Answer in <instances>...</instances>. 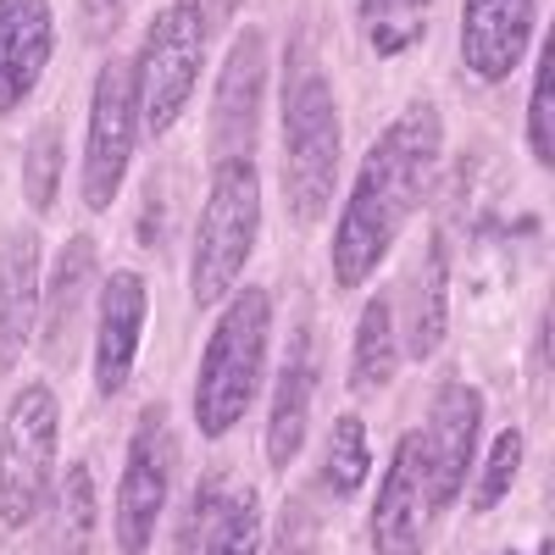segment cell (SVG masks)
<instances>
[{"label": "cell", "mask_w": 555, "mask_h": 555, "mask_svg": "<svg viewBox=\"0 0 555 555\" xmlns=\"http://www.w3.org/2000/svg\"><path fill=\"white\" fill-rule=\"evenodd\" d=\"M439 156H444V117L434 101H411L373 139L328 240V267L339 289H361L389 261L395 240L405 234L411 211L423 206L428 183L439 172Z\"/></svg>", "instance_id": "6da1fadb"}, {"label": "cell", "mask_w": 555, "mask_h": 555, "mask_svg": "<svg viewBox=\"0 0 555 555\" xmlns=\"http://www.w3.org/2000/svg\"><path fill=\"white\" fill-rule=\"evenodd\" d=\"M339 183V95L311 44L295 39L284 67V206L300 228L322 222Z\"/></svg>", "instance_id": "7a4b0ae2"}, {"label": "cell", "mask_w": 555, "mask_h": 555, "mask_svg": "<svg viewBox=\"0 0 555 555\" xmlns=\"http://www.w3.org/2000/svg\"><path fill=\"white\" fill-rule=\"evenodd\" d=\"M267 350H272V295L267 289H234L217 317V328L201 350L195 366V428L201 439H228L261 389L267 373Z\"/></svg>", "instance_id": "3957f363"}, {"label": "cell", "mask_w": 555, "mask_h": 555, "mask_svg": "<svg viewBox=\"0 0 555 555\" xmlns=\"http://www.w3.org/2000/svg\"><path fill=\"white\" fill-rule=\"evenodd\" d=\"M261 240V172L250 156L211 162V183L195 217V245H190V300L201 311L222 306L240 289V278Z\"/></svg>", "instance_id": "277c9868"}, {"label": "cell", "mask_w": 555, "mask_h": 555, "mask_svg": "<svg viewBox=\"0 0 555 555\" xmlns=\"http://www.w3.org/2000/svg\"><path fill=\"white\" fill-rule=\"evenodd\" d=\"M206 39H211V17L201 0H167V7L145 23V39L128 62L133 78V106H139V133H172L178 117L190 112L195 83L206 67Z\"/></svg>", "instance_id": "5b68a950"}, {"label": "cell", "mask_w": 555, "mask_h": 555, "mask_svg": "<svg viewBox=\"0 0 555 555\" xmlns=\"http://www.w3.org/2000/svg\"><path fill=\"white\" fill-rule=\"evenodd\" d=\"M62 405L51 384H23L0 416V533H23L56 483Z\"/></svg>", "instance_id": "8992f818"}, {"label": "cell", "mask_w": 555, "mask_h": 555, "mask_svg": "<svg viewBox=\"0 0 555 555\" xmlns=\"http://www.w3.org/2000/svg\"><path fill=\"white\" fill-rule=\"evenodd\" d=\"M172 478H178L172 416H167V405H145L128 434L122 478H117V500H112V539L122 555L151 550L156 522L167 517V500H172Z\"/></svg>", "instance_id": "52a82bcc"}, {"label": "cell", "mask_w": 555, "mask_h": 555, "mask_svg": "<svg viewBox=\"0 0 555 555\" xmlns=\"http://www.w3.org/2000/svg\"><path fill=\"white\" fill-rule=\"evenodd\" d=\"M139 145V106H133V78L128 62H101L95 89H89V122H83V167L78 190L89 211H106L122 195V178Z\"/></svg>", "instance_id": "ba28073f"}, {"label": "cell", "mask_w": 555, "mask_h": 555, "mask_svg": "<svg viewBox=\"0 0 555 555\" xmlns=\"http://www.w3.org/2000/svg\"><path fill=\"white\" fill-rule=\"evenodd\" d=\"M428 522H434V483H428L423 434H405L389 455L384 478H378L373 517H366L373 555H423Z\"/></svg>", "instance_id": "9c48e42d"}, {"label": "cell", "mask_w": 555, "mask_h": 555, "mask_svg": "<svg viewBox=\"0 0 555 555\" xmlns=\"http://www.w3.org/2000/svg\"><path fill=\"white\" fill-rule=\"evenodd\" d=\"M478 434H483V389L467 378H450L434 389L428 428H423V455H428V483H434V512H450L467 489V473L478 461Z\"/></svg>", "instance_id": "30bf717a"}, {"label": "cell", "mask_w": 555, "mask_h": 555, "mask_svg": "<svg viewBox=\"0 0 555 555\" xmlns=\"http://www.w3.org/2000/svg\"><path fill=\"white\" fill-rule=\"evenodd\" d=\"M261 101H267V34L240 28L222 56L217 95H211V162L250 156L261 133Z\"/></svg>", "instance_id": "8fae6325"}, {"label": "cell", "mask_w": 555, "mask_h": 555, "mask_svg": "<svg viewBox=\"0 0 555 555\" xmlns=\"http://www.w3.org/2000/svg\"><path fill=\"white\" fill-rule=\"evenodd\" d=\"M101 284V245L89 234H73L51 272L39 278V350L51 366L73 361V345H78V328H83V311H89V295Z\"/></svg>", "instance_id": "7c38bea8"}, {"label": "cell", "mask_w": 555, "mask_h": 555, "mask_svg": "<svg viewBox=\"0 0 555 555\" xmlns=\"http://www.w3.org/2000/svg\"><path fill=\"white\" fill-rule=\"evenodd\" d=\"M145 322H151V289L145 272H112L101 284V306H95V395L117 400L133 378L139 345H145Z\"/></svg>", "instance_id": "4fadbf2b"}, {"label": "cell", "mask_w": 555, "mask_h": 555, "mask_svg": "<svg viewBox=\"0 0 555 555\" xmlns=\"http://www.w3.org/2000/svg\"><path fill=\"white\" fill-rule=\"evenodd\" d=\"M539 0H461V67L478 83H505L533 44Z\"/></svg>", "instance_id": "5bb4252c"}, {"label": "cell", "mask_w": 555, "mask_h": 555, "mask_svg": "<svg viewBox=\"0 0 555 555\" xmlns=\"http://www.w3.org/2000/svg\"><path fill=\"white\" fill-rule=\"evenodd\" d=\"M317 334L311 322H295L289 345H284V366L272 384V405H267V467L289 473L300 450H306V428H311V400H317Z\"/></svg>", "instance_id": "9a60e30c"}, {"label": "cell", "mask_w": 555, "mask_h": 555, "mask_svg": "<svg viewBox=\"0 0 555 555\" xmlns=\"http://www.w3.org/2000/svg\"><path fill=\"white\" fill-rule=\"evenodd\" d=\"M56 51L51 0H0V117H12L44 78Z\"/></svg>", "instance_id": "2e32d148"}, {"label": "cell", "mask_w": 555, "mask_h": 555, "mask_svg": "<svg viewBox=\"0 0 555 555\" xmlns=\"http://www.w3.org/2000/svg\"><path fill=\"white\" fill-rule=\"evenodd\" d=\"M39 278L44 245L39 228H7L0 234V373H12L39 328Z\"/></svg>", "instance_id": "e0dca14e"}, {"label": "cell", "mask_w": 555, "mask_h": 555, "mask_svg": "<svg viewBox=\"0 0 555 555\" xmlns=\"http://www.w3.org/2000/svg\"><path fill=\"white\" fill-rule=\"evenodd\" d=\"M450 334V245L444 234L428 240L423 261L411 267L405 284V334H400V356L428 361Z\"/></svg>", "instance_id": "ac0fdd59"}, {"label": "cell", "mask_w": 555, "mask_h": 555, "mask_svg": "<svg viewBox=\"0 0 555 555\" xmlns=\"http://www.w3.org/2000/svg\"><path fill=\"white\" fill-rule=\"evenodd\" d=\"M400 373V322H395V300L373 295L356 317V345H350V389L356 395H378L389 389Z\"/></svg>", "instance_id": "d6986e66"}, {"label": "cell", "mask_w": 555, "mask_h": 555, "mask_svg": "<svg viewBox=\"0 0 555 555\" xmlns=\"http://www.w3.org/2000/svg\"><path fill=\"white\" fill-rule=\"evenodd\" d=\"M428 12H434V0H356L361 39L378 62L405 56L411 44L428 34Z\"/></svg>", "instance_id": "ffe728a7"}, {"label": "cell", "mask_w": 555, "mask_h": 555, "mask_svg": "<svg viewBox=\"0 0 555 555\" xmlns=\"http://www.w3.org/2000/svg\"><path fill=\"white\" fill-rule=\"evenodd\" d=\"M256 550H261V494L222 483L195 555H256Z\"/></svg>", "instance_id": "44dd1931"}, {"label": "cell", "mask_w": 555, "mask_h": 555, "mask_svg": "<svg viewBox=\"0 0 555 555\" xmlns=\"http://www.w3.org/2000/svg\"><path fill=\"white\" fill-rule=\"evenodd\" d=\"M366 473H373V444H366V423L356 411H345L334 434H328V450H322V473H317V489L328 494L334 505L361 494Z\"/></svg>", "instance_id": "7402d4cb"}, {"label": "cell", "mask_w": 555, "mask_h": 555, "mask_svg": "<svg viewBox=\"0 0 555 555\" xmlns=\"http://www.w3.org/2000/svg\"><path fill=\"white\" fill-rule=\"evenodd\" d=\"M95 522H101L95 473H89L83 461H73L67 478H62V494H56V522H51V544H56V555H89Z\"/></svg>", "instance_id": "603a6c76"}, {"label": "cell", "mask_w": 555, "mask_h": 555, "mask_svg": "<svg viewBox=\"0 0 555 555\" xmlns=\"http://www.w3.org/2000/svg\"><path fill=\"white\" fill-rule=\"evenodd\" d=\"M62 172H67V151H62V122L44 117L28 145H23V201L44 217L56 211V195H62Z\"/></svg>", "instance_id": "cb8c5ba5"}, {"label": "cell", "mask_w": 555, "mask_h": 555, "mask_svg": "<svg viewBox=\"0 0 555 555\" xmlns=\"http://www.w3.org/2000/svg\"><path fill=\"white\" fill-rule=\"evenodd\" d=\"M528 151L539 167H555V39L533 56V89H528Z\"/></svg>", "instance_id": "d4e9b609"}, {"label": "cell", "mask_w": 555, "mask_h": 555, "mask_svg": "<svg viewBox=\"0 0 555 555\" xmlns=\"http://www.w3.org/2000/svg\"><path fill=\"white\" fill-rule=\"evenodd\" d=\"M522 455H528V434H522V428H500L494 444H489V455L473 461V467H478V489H473L478 512H494V505L512 494V483H517V473H522Z\"/></svg>", "instance_id": "484cf974"}, {"label": "cell", "mask_w": 555, "mask_h": 555, "mask_svg": "<svg viewBox=\"0 0 555 555\" xmlns=\"http://www.w3.org/2000/svg\"><path fill=\"white\" fill-rule=\"evenodd\" d=\"M128 12H133V0H78V34L89 44H112Z\"/></svg>", "instance_id": "4316f807"}, {"label": "cell", "mask_w": 555, "mask_h": 555, "mask_svg": "<svg viewBox=\"0 0 555 555\" xmlns=\"http://www.w3.org/2000/svg\"><path fill=\"white\" fill-rule=\"evenodd\" d=\"M505 555H522V550H505ZM528 555H555V539H539V544H533Z\"/></svg>", "instance_id": "83f0119b"}, {"label": "cell", "mask_w": 555, "mask_h": 555, "mask_svg": "<svg viewBox=\"0 0 555 555\" xmlns=\"http://www.w3.org/2000/svg\"><path fill=\"white\" fill-rule=\"evenodd\" d=\"M234 7H240V0H211V12H206V17H228Z\"/></svg>", "instance_id": "f1b7e54d"}]
</instances>
